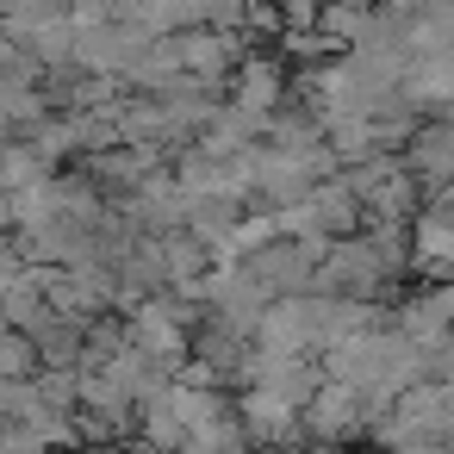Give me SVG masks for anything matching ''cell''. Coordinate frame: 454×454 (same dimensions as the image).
I'll list each match as a JSON object with an SVG mask.
<instances>
[{"label":"cell","instance_id":"obj_1","mask_svg":"<svg viewBox=\"0 0 454 454\" xmlns=\"http://www.w3.org/2000/svg\"><path fill=\"white\" fill-rule=\"evenodd\" d=\"M417 249H423V262H442V268H454V224L429 218V224L417 231Z\"/></svg>","mask_w":454,"mask_h":454}]
</instances>
